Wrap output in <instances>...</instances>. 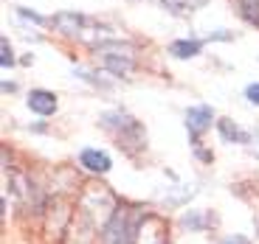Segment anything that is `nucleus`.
Returning <instances> with one entry per match:
<instances>
[{
    "label": "nucleus",
    "mask_w": 259,
    "mask_h": 244,
    "mask_svg": "<svg viewBox=\"0 0 259 244\" xmlns=\"http://www.w3.org/2000/svg\"><path fill=\"white\" fill-rule=\"evenodd\" d=\"M211 121H214V112H211L208 104H197V107H189L186 109V129H189V135H192L194 141H197V138L211 127Z\"/></svg>",
    "instance_id": "1"
},
{
    "label": "nucleus",
    "mask_w": 259,
    "mask_h": 244,
    "mask_svg": "<svg viewBox=\"0 0 259 244\" xmlns=\"http://www.w3.org/2000/svg\"><path fill=\"white\" fill-rule=\"evenodd\" d=\"M79 163H82L88 171H93V174H107V171L113 168L110 154L102 152V149H91V146L79 152Z\"/></svg>",
    "instance_id": "2"
},
{
    "label": "nucleus",
    "mask_w": 259,
    "mask_h": 244,
    "mask_svg": "<svg viewBox=\"0 0 259 244\" xmlns=\"http://www.w3.org/2000/svg\"><path fill=\"white\" fill-rule=\"evenodd\" d=\"M104 244H133V227L127 225L124 213H116L104 230Z\"/></svg>",
    "instance_id": "3"
},
{
    "label": "nucleus",
    "mask_w": 259,
    "mask_h": 244,
    "mask_svg": "<svg viewBox=\"0 0 259 244\" xmlns=\"http://www.w3.org/2000/svg\"><path fill=\"white\" fill-rule=\"evenodd\" d=\"M26 107L31 109V112H37V115L48 118L54 115V109H57V96L48 90H31L26 98Z\"/></svg>",
    "instance_id": "4"
},
{
    "label": "nucleus",
    "mask_w": 259,
    "mask_h": 244,
    "mask_svg": "<svg viewBox=\"0 0 259 244\" xmlns=\"http://www.w3.org/2000/svg\"><path fill=\"white\" fill-rule=\"evenodd\" d=\"M203 45H206L203 39H175V42L169 45V53L175 59H192L203 51Z\"/></svg>",
    "instance_id": "5"
},
{
    "label": "nucleus",
    "mask_w": 259,
    "mask_h": 244,
    "mask_svg": "<svg viewBox=\"0 0 259 244\" xmlns=\"http://www.w3.org/2000/svg\"><path fill=\"white\" fill-rule=\"evenodd\" d=\"M54 26L62 34H76L84 26V17L76 12H59V14H54Z\"/></svg>",
    "instance_id": "6"
},
{
    "label": "nucleus",
    "mask_w": 259,
    "mask_h": 244,
    "mask_svg": "<svg viewBox=\"0 0 259 244\" xmlns=\"http://www.w3.org/2000/svg\"><path fill=\"white\" fill-rule=\"evenodd\" d=\"M104 68L113 73V76H124V73L133 71V59L130 56H118V53L104 51Z\"/></svg>",
    "instance_id": "7"
},
{
    "label": "nucleus",
    "mask_w": 259,
    "mask_h": 244,
    "mask_svg": "<svg viewBox=\"0 0 259 244\" xmlns=\"http://www.w3.org/2000/svg\"><path fill=\"white\" fill-rule=\"evenodd\" d=\"M217 129H220V135L226 138V141H240V143H248V135L245 132H242V129H237L234 127L231 121H226V118H220V121H217Z\"/></svg>",
    "instance_id": "8"
},
{
    "label": "nucleus",
    "mask_w": 259,
    "mask_h": 244,
    "mask_svg": "<svg viewBox=\"0 0 259 244\" xmlns=\"http://www.w3.org/2000/svg\"><path fill=\"white\" fill-rule=\"evenodd\" d=\"M0 51H3L0 53V65H3V71H9V68L14 65V53H12V45H9L6 37L0 39Z\"/></svg>",
    "instance_id": "9"
},
{
    "label": "nucleus",
    "mask_w": 259,
    "mask_h": 244,
    "mask_svg": "<svg viewBox=\"0 0 259 244\" xmlns=\"http://www.w3.org/2000/svg\"><path fill=\"white\" fill-rule=\"evenodd\" d=\"M17 14H20V17H26V20H31V23H37V26H42V23H46V17H42V14L28 12V9H17Z\"/></svg>",
    "instance_id": "10"
},
{
    "label": "nucleus",
    "mask_w": 259,
    "mask_h": 244,
    "mask_svg": "<svg viewBox=\"0 0 259 244\" xmlns=\"http://www.w3.org/2000/svg\"><path fill=\"white\" fill-rule=\"evenodd\" d=\"M245 98L259 107V84H248V87H245Z\"/></svg>",
    "instance_id": "11"
},
{
    "label": "nucleus",
    "mask_w": 259,
    "mask_h": 244,
    "mask_svg": "<svg viewBox=\"0 0 259 244\" xmlns=\"http://www.w3.org/2000/svg\"><path fill=\"white\" fill-rule=\"evenodd\" d=\"M223 244H248V238L245 236H228Z\"/></svg>",
    "instance_id": "12"
}]
</instances>
